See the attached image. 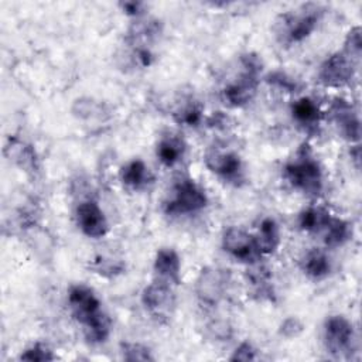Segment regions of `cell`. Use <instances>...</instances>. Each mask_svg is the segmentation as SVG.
<instances>
[{
  "mask_svg": "<svg viewBox=\"0 0 362 362\" xmlns=\"http://www.w3.org/2000/svg\"><path fill=\"white\" fill-rule=\"evenodd\" d=\"M66 298L71 314L82 327L86 341L90 344L106 342L112 331V321L95 291L85 284H72Z\"/></svg>",
  "mask_w": 362,
  "mask_h": 362,
  "instance_id": "obj_1",
  "label": "cell"
},
{
  "mask_svg": "<svg viewBox=\"0 0 362 362\" xmlns=\"http://www.w3.org/2000/svg\"><path fill=\"white\" fill-rule=\"evenodd\" d=\"M324 13L320 3H303L281 13L273 25L277 41L284 47L301 44L317 30Z\"/></svg>",
  "mask_w": 362,
  "mask_h": 362,
  "instance_id": "obj_2",
  "label": "cell"
},
{
  "mask_svg": "<svg viewBox=\"0 0 362 362\" xmlns=\"http://www.w3.org/2000/svg\"><path fill=\"white\" fill-rule=\"evenodd\" d=\"M283 177L297 191L308 197H320L324 191V173L310 146L304 143L283 168Z\"/></svg>",
  "mask_w": 362,
  "mask_h": 362,
  "instance_id": "obj_3",
  "label": "cell"
},
{
  "mask_svg": "<svg viewBox=\"0 0 362 362\" xmlns=\"http://www.w3.org/2000/svg\"><path fill=\"white\" fill-rule=\"evenodd\" d=\"M240 74L222 89V99L230 107H242L252 102L260 83L263 62L259 55L246 52L240 55Z\"/></svg>",
  "mask_w": 362,
  "mask_h": 362,
  "instance_id": "obj_4",
  "label": "cell"
},
{
  "mask_svg": "<svg viewBox=\"0 0 362 362\" xmlns=\"http://www.w3.org/2000/svg\"><path fill=\"white\" fill-rule=\"evenodd\" d=\"M208 205L205 189L189 177H181L173 185L168 198L164 202V212L170 216H182L198 214Z\"/></svg>",
  "mask_w": 362,
  "mask_h": 362,
  "instance_id": "obj_5",
  "label": "cell"
},
{
  "mask_svg": "<svg viewBox=\"0 0 362 362\" xmlns=\"http://www.w3.org/2000/svg\"><path fill=\"white\" fill-rule=\"evenodd\" d=\"M230 283L229 270L219 266H205L199 272L194 287L198 303L206 310L218 307L225 300Z\"/></svg>",
  "mask_w": 362,
  "mask_h": 362,
  "instance_id": "obj_6",
  "label": "cell"
},
{
  "mask_svg": "<svg viewBox=\"0 0 362 362\" xmlns=\"http://www.w3.org/2000/svg\"><path fill=\"white\" fill-rule=\"evenodd\" d=\"M205 167L222 181L240 187L246 181V170L240 156L225 147L211 146L204 153Z\"/></svg>",
  "mask_w": 362,
  "mask_h": 362,
  "instance_id": "obj_7",
  "label": "cell"
},
{
  "mask_svg": "<svg viewBox=\"0 0 362 362\" xmlns=\"http://www.w3.org/2000/svg\"><path fill=\"white\" fill-rule=\"evenodd\" d=\"M324 344L334 358H349L356 348L352 322L344 315L328 317L324 322Z\"/></svg>",
  "mask_w": 362,
  "mask_h": 362,
  "instance_id": "obj_8",
  "label": "cell"
},
{
  "mask_svg": "<svg viewBox=\"0 0 362 362\" xmlns=\"http://www.w3.org/2000/svg\"><path fill=\"white\" fill-rule=\"evenodd\" d=\"M141 304L150 317L158 322H167L173 317L177 305L173 286L156 279L143 288Z\"/></svg>",
  "mask_w": 362,
  "mask_h": 362,
  "instance_id": "obj_9",
  "label": "cell"
},
{
  "mask_svg": "<svg viewBox=\"0 0 362 362\" xmlns=\"http://www.w3.org/2000/svg\"><path fill=\"white\" fill-rule=\"evenodd\" d=\"M221 245L229 256L247 266L259 263L263 256L255 235L238 226H229L223 230Z\"/></svg>",
  "mask_w": 362,
  "mask_h": 362,
  "instance_id": "obj_10",
  "label": "cell"
},
{
  "mask_svg": "<svg viewBox=\"0 0 362 362\" xmlns=\"http://www.w3.org/2000/svg\"><path fill=\"white\" fill-rule=\"evenodd\" d=\"M356 72V61L344 51L328 55L320 66L318 79L324 86L339 88L349 85Z\"/></svg>",
  "mask_w": 362,
  "mask_h": 362,
  "instance_id": "obj_11",
  "label": "cell"
},
{
  "mask_svg": "<svg viewBox=\"0 0 362 362\" xmlns=\"http://www.w3.org/2000/svg\"><path fill=\"white\" fill-rule=\"evenodd\" d=\"M75 222L78 229L88 238H103L109 230L106 215L95 199H83L75 206Z\"/></svg>",
  "mask_w": 362,
  "mask_h": 362,
  "instance_id": "obj_12",
  "label": "cell"
},
{
  "mask_svg": "<svg viewBox=\"0 0 362 362\" xmlns=\"http://www.w3.org/2000/svg\"><path fill=\"white\" fill-rule=\"evenodd\" d=\"M328 119L338 129L341 136L351 143L361 139V120L356 109L344 98H335L328 107Z\"/></svg>",
  "mask_w": 362,
  "mask_h": 362,
  "instance_id": "obj_13",
  "label": "cell"
},
{
  "mask_svg": "<svg viewBox=\"0 0 362 362\" xmlns=\"http://www.w3.org/2000/svg\"><path fill=\"white\" fill-rule=\"evenodd\" d=\"M290 113L293 120L308 134L318 132L320 123L324 117L320 105L310 96L296 99L290 106Z\"/></svg>",
  "mask_w": 362,
  "mask_h": 362,
  "instance_id": "obj_14",
  "label": "cell"
},
{
  "mask_svg": "<svg viewBox=\"0 0 362 362\" xmlns=\"http://www.w3.org/2000/svg\"><path fill=\"white\" fill-rule=\"evenodd\" d=\"M153 270L157 280L177 286L181 281V259L173 247H161L157 250Z\"/></svg>",
  "mask_w": 362,
  "mask_h": 362,
  "instance_id": "obj_15",
  "label": "cell"
},
{
  "mask_svg": "<svg viewBox=\"0 0 362 362\" xmlns=\"http://www.w3.org/2000/svg\"><path fill=\"white\" fill-rule=\"evenodd\" d=\"M119 177L122 184L133 191H143L154 181L150 168L140 158H134L123 164L119 171Z\"/></svg>",
  "mask_w": 362,
  "mask_h": 362,
  "instance_id": "obj_16",
  "label": "cell"
},
{
  "mask_svg": "<svg viewBox=\"0 0 362 362\" xmlns=\"http://www.w3.org/2000/svg\"><path fill=\"white\" fill-rule=\"evenodd\" d=\"M187 153V143L180 134L168 133L163 136L156 147V156L164 167H175L180 164Z\"/></svg>",
  "mask_w": 362,
  "mask_h": 362,
  "instance_id": "obj_17",
  "label": "cell"
},
{
  "mask_svg": "<svg viewBox=\"0 0 362 362\" xmlns=\"http://www.w3.org/2000/svg\"><path fill=\"white\" fill-rule=\"evenodd\" d=\"M4 153L10 161H13L17 167L24 170L25 173L34 174L38 171L35 150L31 144L25 143L24 140L18 137H10L6 144Z\"/></svg>",
  "mask_w": 362,
  "mask_h": 362,
  "instance_id": "obj_18",
  "label": "cell"
},
{
  "mask_svg": "<svg viewBox=\"0 0 362 362\" xmlns=\"http://www.w3.org/2000/svg\"><path fill=\"white\" fill-rule=\"evenodd\" d=\"M303 273L313 280H322L329 276L332 270V263L327 252L322 249H310L304 253L300 262Z\"/></svg>",
  "mask_w": 362,
  "mask_h": 362,
  "instance_id": "obj_19",
  "label": "cell"
},
{
  "mask_svg": "<svg viewBox=\"0 0 362 362\" xmlns=\"http://www.w3.org/2000/svg\"><path fill=\"white\" fill-rule=\"evenodd\" d=\"M255 238L262 255L276 253L281 243V232L276 219L272 216L263 218L257 226Z\"/></svg>",
  "mask_w": 362,
  "mask_h": 362,
  "instance_id": "obj_20",
  "label": "cell"
},
{
  "mask_svg": "<svg viewBox=\"0 0 362 362\" xmlns=\"http://www.w3.org/2000/svg\"><path fill=\"white\" fill-rule=\"evenodd\" d=\"M321 233L327 247H341L352 238V225L342 218L331 215Z\"/></svg>",
  "mask_w": 362,
  "mask_h": 362,
  "instance_id": "obj_21",
  "label": "cell"
},
{
  "mask_svg": "<svg viewBox=\"0 0 362 362\" xmlns=\"http://www.w3.org/2000/svg\"><path fill=\"white\" fill-rule=\"evenodd\" d=\"M247 283L252 287L253 294L259 297V300H274V288L272 283V273L267 267L260 266L257 263L250 264V269L247 270Z\"/></svg>",
  "mask_w": 362,
  "mask_h": 362,
  "instance_id": "obj_22",
  "label": "cell"
},
{
  "mask_svg": "<svg viewBox=\"0 0 362 362\" xmlns=\"http://www.w3.org/2000/svg\"><path fill=\"white\" fill-rule=\"evenodd\" d=\"M173 117L178 124L197 127L202 123L204 110L201 103L197 99H194L192 96H184L181 98V100L175 103V107L173 110Z\"/></svg>",
  "mask_w": 362,
  "mask_h": 362,
  "instance_id": "obj_23",
  "label": "cell"
},
{
  "mask_svg": "<svg viewBox=\"0 0 362 362\" xmlns=\"http://www.w3.org/2000/svg\"><path fill=\"white\" fill-rule=\"evenodd\" d=\"M331 214L322 206H308L298 214V228L308 233H321Z\"/></svg>",
  "mask_w": 362,
  "mask_h": 362,
  "instance_id": "obj_24",
  "label": "cell"
},
{
  "mask_svg": "<svg viewBox=\"0 0 362 362\" xmlns=\"http://www.w3.org/2000/svg\"><path fill=\"white\" fill-rule=\"evenodd\" d=\"M266 82L283 92H287V93H296V92H300L301 89V83L298 82V79H296L294 76L288 75L287 72L284 71H272L270 74L266 75Z\"/></svg>",
  "mask_w": 362,
  "mask_h": 362,
  "instance_id": "obj_25",
  "label": "cell"
},
{
  "mask_svg": "<svg viewBox=\"0 0 362 362\" xmlns=\"http://www.w3.org/2000/svg\"><path fill=\"white\" fill-rule=\"evenodd\" d=\"M72 112L78 119H93L96 116H102L103 105L90 99V98H81L75 100L72 106Z\"/></svg>",
  "mask_w": 362,
  "mask_h": 362,
  "instance_id": "obj_26",
  "label": "cell"
},
{
  "mask_svg": "<svg viewBox=\"0 0 362 362\" xmlns=\"http://www.w3.org/2000/svg\"><path fill=\"white\" fill-rule=\"evenodd\" d=\"M120 354L124 361H154L150 348L140 342H122Z\"/></svg>",
  "mask_w": 362,
  "mask_h": 362,
  "instance_id": "obj_27",
  "label": "cell"
},
{
  "mask_svg": "<svg viewBox=\"0 0 362 362\" xmlns=\"http://www.w3.org/2000/svg\"><path fill=\"white\" fill-rule=\"evenodd\" d=\"M57 356L52 354V351L41 342H35L31 346L25 348L21 355L20 359L21 361H28V362H47V361H54Z\"/></svg>",
  "mask_w": 362,
  "mask_h": 362,
  "instance_id": "obj_28",
  "label": "cell"
},
{
  "mask_svg": "<svg viewBox=\"0 0 362 362\" xmlns=\"http://www.w3.org/2000/svg\"><path fill=\"white\" fill-rule=\"evenodd\" d=\"M361 49H362V38H361V27L355 25L349 30L346 34V38L344 41L342 51L349 55L354 61H359L361 58Z\"/></svg>",
  "mask_w": 362,
  "mask_h": 362,
  "instance_id": "obj_29",
  "label": "cell"
},
{
  "mask_svg": "<svg viewBox=\"0 0 362 362\" xmlns=\"http://www.w3.org/2000/svg\"><path fill=\"white\" fill-rule=\"evenodd\" d=\"M92 269L100 274V276H116L119 273L123 272V264L119 262H115L112 259H105V257H99L95 260V263L92 264Z\"/></svg>",
  "mask_w": 362,
  "mask_h": 362,
  "instance_id": "obj_30",
  "label": "cell"
},
{
  "mask_svg": "<svg viewBox=\"0 0 362 362\" xmlns=\"http://www.w3.org/2000/svg\"><path fill=\"white\" fill-rule=\"evenodd\" d=\"M303 329L304 325L297 317H288L280 325V334L284 335L286 338H296L303 332Z\"/></svg>",
  "mask_w": 362,
  "mask_h": 362,
  "instance_id": "obj_31",
  "label": "cell"
},
{
  "mask_svg": "<svg viewBox=\"0 0 362 362\" xmlns=\"http://www.w3.org/2000/svg\"><path fill=\"white\" fill-rule=\"evenodd\" d=\"M206 329L209 332V335L212 338H216L219 341H225L230 337V332H232V328L228 322L222 321V320H216V321H211L208 325H206Z\"/></svg>",
  "mask_w": 362,
  "mask_h": 362,
  "instance_id": "obj_32",
  "label": "cell"
},
{
  "mask_svg": "<svg viewBox=\"0 0 362 362\" xmlns=\"http://www.w3.org/2000/svg\"><path fill=\"white\" fill-rule=\"evenodd\" d=\"M256 358H257L256 356V349L247 341L239 344L238 348L230 355V361H245L246 362V361H255Z\"/></svg>",
  "mask_w": 362,
  "mask_h": 362,
  "instance_id": "obj_33",
  "label": "cell"
},
{
  "mask_svg": "<svg viewBox=\"0 0 362 362\" xmlns=\"http://www.w3.org/2000/svg\"><path fill=\"white\" fill-rule=\"evenodd\" d=\"M119 6L126 16L134 20L146 16V3L143 1H122Z\"/></svg>",
  "mask_w": 362,
  "mask_h": 362,
  "instance_id": "obj_34",
  "label": "cell"
}]
</instances>
